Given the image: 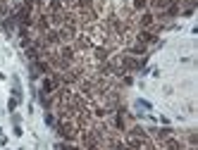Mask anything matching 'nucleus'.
Here are the masks:
<instances>
[{
	"label": "nucleus",
	"instance_id": "nucleus-1",
	"mask_svg": "<svg viewBox=\"0 0 198 150\" xmlns=\"http://www.w3.org/2000/svg\"><path fill=\"white\" fill-rule=\"evenodd\" d=\"M150 133H153V138H155V143H162L165 138H169V136H174V131H172L169 126H162V129H153Z\"/></svg>",
	"mask_w": 198,
	"mask_h": 150
},
{
	"label": "nucleus",
	"instance_id": "nucleus-3",
	"mask_svg": "<svg viewBox=\"0 0 198 150\" xmlns=\"http://www.w3.org/2000/svg\"><path fill=\"white\" fill-rule=\"evenodd\" d=\"M45 124H48V126H55V117H53L50 112H45Z\"/></svg>",
	"mask_w": 198,
	"mask_h": 150
},
{
	"label": "nucleus",
	"instance_id": "nucleus-2",
	"mask_svg": "<svg viewBox=\"0 0 198 150\" xmlns=\"http://www.w3.org/2000/svg\"><path fill=\"white\" fill-rule=\"evenodd\" d=\"M129 10L136 12V14H138V12H146V10H148V0H131V2H129Z\"/></svg>",
	"mask_w": 198,
	"mask_h": 150
},
{
	"label": "nucleus",
	"instance_id": "nucleus-5",
	"mask_svg": "<svg viewBox=\"0 0 198 150\" xmlns=\"http://www.w3.org/2000/svg\"><path fill=\"white\" fill-rule=\"evenodd\" d=\"M138 105H141L143 110H150V103H146V100H138Z\"/></svg>",
	"mask_w": 198,
	"mask_h": 150
},
{
	"label": "nucleus",
	"instance_id": "nucleus-4",
	"mask_svg": "<svg viewBox=\"0 0 198 150\" xmlns=\"http://www.w3.org/2000/svg\"><path fill=\"white\" fill-rule=\"evenodd\" d=\"M17 103H19V100H17V98H12V100H10V110H12V112H14V110H17Z\"/></svg>",
	"mask_w": 198,
	"mask_h": 150
}]
</instances>
